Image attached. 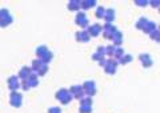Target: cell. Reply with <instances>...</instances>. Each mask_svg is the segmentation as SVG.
Segmentation results:
<instances>
[{"instance_id": "cb8c5ba5", "label": "cell", "mask_w": 160, "mask_h": 113, "mask_svg": "<svg viewBox=\"0 0 160 113\" xmlns=\"http://www.w3.org/2000/svg\"><path fill=\"white\" fill-rule=\"evenodd\" d=\"M155 29H158V26H156V24H155V21L148 20V23H147L146 28L143 29V32H144V33H147V35H149V33H151V32H153Z\"/></svg>"}, {"instance_id": "7a4b0ae2", "label": "cell", "mask_w": 160, "mask_h": 113, "mask_svg": "<svg viewBox=\"0 0 160 113\" xmlns=\"http://www.w3.org/2000/svg\"><path fill=\"white\" fill-rule=\"evenodd\" d=\"M83 91H84V95L88 96V97H93L95 95H96L98 92V87H96V82H95L93 80H87L84 81L83 84Z\"/></svg>"}, {"instance_id": "6da1fadb", "label": "cell", "mask_w": 160, "mask_h": 113, "mask_svg": "<svg viewBox=\"0 0 160 113\" xmlns=\"http://www.w3.org/2000/svg\"><path fill=\"white\" fill-rule=\"evenodd\" d=\"M55 99H56L60 104L67 105L73 100V97L68 89H66V88H60V89L56 91V93H55Z\"/></svg>"}, {"instance_id": "7402d4cb", "label": "cell", "mask_w": 160, "mask_h": 113, "mask_svg": "<svg viewBox=\"0 0 160 113\" xmlns=\"http://www.w3.org/2000/svg\"><path fill=\"white\" fill-rule=\"evenodd\" d=\"M13 23V17H12V15H8L7 17H4L0 20V28H7L9 27L11 24Z\"/></svg>"}, {"instance_id": "e575fe53", "label": "cell", "mask_w": 160, "mask_h": 113, "mask_svg": "<svg viewBox=\"0 0 160 113\" xmlns=\"http://www.w3.org/2000/svg\"><path fill=\"white\" fill-rule=\"evenodd\" d=\"M148 6H151L152 8H159L160 3H159V0H151V2H148Z\"/></svg>"}, {"instance_id": "d590c367", "label": "cell", "mask_w": 160, "mask_h": 113, "mask_svg": "<svg viewBox=\"0 0 160 113\" xmlns=\"http://www.w3.org/2000/svg\"><path fill=\"white\" fill-rule=\"evenodd\" d=\"M48 113H63V112H62V109H60L59 106H51L48 109Z\"/></svg>"}, {"instance_id": "5b68a950", "label": "cell", "mask_w": 160, "mask_h": 113, "mask_svg": "<svg viewBox=\"0 0 160 113\" xmlns=\"http://www.w3.org/2000/svg\"><path fill=\"white\" fill-rule=\"evenodd\" d=\"M102 27H103V32H102L103 37L106 39V40H112V37L115 33H116L118 28L115 27L113 24H106V23H104V26H102Z\"/></svg>"}, {"instance_id": "83f0119b", "label": "cell", "mask_w": 160, "mask_h": 113, "mask_svg": "<svg viewBox=\"0 0 160 113\" xmlns=\"http://www.w3.org/2000/svg\"><path fill=\"white\" fill-rule=\"evenodd\" d=\"M124 53H126V52H124L123 47H116V49H115V53H113V57L112 59H115V60H119V59L122 57Z\"/></svg>"}, {"instance_id": "2e32d148", "label": "cell", "mask_w": 160, "mask_h": 113, "mask_svg": "<svg viewBox=\"0 0 160 113\" xmlns=\"http://www.w3.org/2000/svg\"><path fill=\"white\" fill-rule=\"evenodd\" d=\"M115 17H116V12H115L113 8L106 9V16H104V21H106V24H112L115 21Z\"/></svg>"}, {"instance_id": "8fae6325", "label": "cell", "mask_w": 160, "mask_h": 113, "mask_svg": "<svg viewBox=\"0 0 160 113\" xmlns=\"http://www.w3.org/2000/svg\"><path fill=\"white\" fill-rule=\"evenodd\" d=\"M104 59H106V48H104L103 45H99L96 48V52L92 55V60L99 63V61L104 60Z\"/></svg>"}, {"instance_id": "30bf717a", "label": "cell", "mask_w": 160, "mask_h": 113, "mask_svg": "<svg viewBox=\"0 0 160 113\" xmlns=\"http://www.w3.org/2000/svg\"><path fill=\"white\" fill-rule=\"evenodd\" d=\"M139 61L144 68H151L153 65V59L151 57L149 53H140L139 55Z\"/></svg>"}, {"instance_id": "9a60e30c", "label": "cell", "mask_w": 160, "mask_h": 113, "mask_svg": "<svg viewBox=\"0 0 160 113\" xmlns=\"http://www.w3.org/2000/svg\"><path fill=\"white\" fill-rule=\"evenodd\" d=\"M112 45H115V47H122L123 45V41H124V36H123V33L119 31H116V33L113 35V37H112Z\"/></svg>"}, {"instance_id": "4fadbf2b", "label": "cell", "mask_w": 160, "mask_h": 113, "mask_svg": "<svg viewBox=\"0 0 160 113\" xmlns=\"http://www.w3.org/2000/svg\"><path fill=\"white\" fill-rule=\"evenodd\" d=\"M32 69H31V67H27V65H24V67H22L19 69V73H18V77L20 78V80H27V78L32 75Z\"/></svg>"}, {"instance_id": "4316f807", "label": "cell", "mask_w": 160, "mask_h": 113, "mask_svg": "<svg viewBox=\"0 0 160 113\" xmlns=\"http://www.w3.org/2000/svg\"><path fill=\"white\" fill-rule=\"evenodd\" d=\"M104 48H106V57L112 59L113 57V53H115V49H116V47L112 45V44H109V45L104 47Z\"/></svg>"}, {"instance_id": "44dd1931", "label": "cell", "mask_w": 160, "mask_h": 113, "mask_svg": "<svg viewBox=\"0 0 160 113\" xmlns=\"http://www.w3.org/2000/svg\"><path fill=\"white\" fill-rule=\"evenodd\" d=\"M49 49H48V47L47 45H40V47H38L36 48V51H35V53H36V59H42L44 55H46V53L48 52Z\"/></svg>"}, {"instance_id": "836d02e7", "label": "cell", "mask_w": 160, "mask_h": 113, "mask_svg": "<svg viewBox=\"0 0 160 113\" xmlns=\"http://www.w3.org/2000/svg\"><path fill=\"white\" fill-rule=\"evenodd\" d=\"M47 72H48V65L46 64V65H44V67L42 68V69H40V71L36 73V75L40 77V76H44V75H47Z\"/></svg>"}, {"instance_id": "8992f818", "label": "cell", "mask_w": 160, "mask_h": 113, "mask_svg": "<svg viewBox=\"0 0 160 113\" xmlns=\"http://www.w3.org/2000/svg\"><path fill=\"white\" fill-rule=\"evenodd\" d=\"M9 104L13 108H20L23 105V95L16 92H11L9 93Z\"/></svg>"}, {"instance_id": "f1b7e54d", "label": "cell", "mask_w": 160, "mask_h": 113, "mask_svg": "<svg viewBox=\"0 0 160 113\" xmlns=\"http://www.w3.org/2000/svg\"><path fill=\"white\" fill-rule=\"evenodd\" d=\"M149 37H151L152 41L159 43V41H160V32H159V29H155L153 32L149 33Z\"/></svg>"}, {"instance_id": "ffe728a7", "label": "cell", "mask_w": 160, "mask_h": 113, "mask_svg": "<svg viewBox=\"0 0 160 113\" xmlns=\"http://www.w3.org/2000/svg\"><path fill=\"white\" fill-rule=\"evenodd\" d=\"M132 60H133V57L129 55V53H124V55L118 60V63H119V65H127V64H129Z\"/></svg>"}, {"instance_id": "1f68e13d", "label": "cell", "mask_w": 160, "mask_h": 113, "mask_svg": "<svg viewBox=\"0 0 160 113\" xmlns=\"http://www.w3.org/2000/svg\"><path fill=\"white\" fill-rule=\"evenodd\" d=\"M135 6L138 7H142V8H146L148 6V0H135Z\"/></svg>"}, {"instance_id": "ac0fdd59", "label": "cell", "mask_w": 160, "mask_h": 113, "mask_svg": "<svg viewBox=\"0 0 160 113\" xmlns=\"http://www.w3.org/2000/svg\"><path fill=\"white\" fill-rule=\"evenodd\" d=\"M44 65H46V64H44L42 60H39V59H35V60L32 61V64H31V69H32L33 73H38Z\"/></svg>"}, {"instance_id": "9c48e42d", "label": "cell", "mask_w": 160, "mask_h": 113, "mask_svg": "<svg viewBox=\"0 0 160 113\" xmlns=\"http://www.w3.org/2000/svg\"><path fill=\"white\" fill-rule=\"evenodd\" d=\"M69 92H71V95L73 99H76V100H82L84 96V91H83V87L80 85V84H76V85H72L71 88L68 89Z\"/></svg>"}, {"instance_id": "5bb4252c", "label": "cell", "mask_w": 160, "mask_h": 113, "mask_svg": "<svg viewBox=\"0 0 160 113\" xmlns=\"http://www.w3.org/2000/svg\"><path fill=\"white\" fill-rule=\"evenodd\" d=\"M96 6H98L96 0H83V2H80V9H83V12L88 11L91 8H95Z\"/></svg>"}, {"instance_id": "ba28073f", "label": "cell", "mask_w": 160, "mask_h": 113, "mask_svg": "<svg viewBox=\"0 0 160 113\" xmlns=\"http://www.w3.org/2000/svg\"><path fill=\"white\" fill-rule=\"evenodd\" d=\"M7 87H8V89L11 92H16L20 88V78L16 75L9 76L8 80H7Z\"/></svg>"}, {"instance_id": "277c9868", "label": "cell", "mask_w": 160, "mask_h": 113, "mask_svg": "<svg viewBox=\"0 0 160 113\" xmlns=\"http://www.w3.org/2000/svg\"><path fill=\"white\" fill-rule=\"evenodd\" d=\"M118 67H119L118 60H115V59H106V65L103 68L107 75H115L118 71Z\"/></svg>"}, {"instance_id": "52a82bcc", "label": "cell", "mask_w": 160, "mask_h": 113, "mask_svg": "<svg viewBox=\"0 0 160 113\" xmlns=\"http://www.w3.org/2000/svg\"><path fill=\"white\" fill-rule=\"evenodd\" d=\"M86 31H87V33L89 35V37H98V36L102 35L103 27H102V24H99V23L89 24V26L86 28Z\"/></svg>"}, {"instance_id": "484cf974", "label": "cell", "mask_w": 160, "mask_h": 113, "mask_svg": "<svg viewBox=\"0 0 160 113\" xmlns=\"http://www.w3.org/2000/svg\"><path fill=\"white\" fill-rule=\"evenodd\" d=\"M147 23H148V19H147V17H140L139 20L136 21V28L140 29V31H143V29L146 28Z\"/></svg>"}, {"instance_id": "d6a6232c", "label": "cell", "mask_w": 160, "mask_h": 113, "mask_svg": "<svg viewBox=\"0 0 160 113\" xmlns=\"http://www.w3.org/2000/svg\"><path fill=\"white\" fill-rule=\"evenodd\" d=\"M8 15H11L8 9H7V8H2V9H0V20H2V19H4V17H7Z\"/></svg>"}, {"instance_id": "e0dca14e", "label": "cell", "mask_w": 160, "mask_h": 113, "mask_svg": "<svg viewBox=\"0 0 160 113\" xmlns=\"http://www.w3.org/2000/svg\"><path fill=\"white\" fill-rule=\"evenodd\" d=\"M68 11L71 12H79L80 11V0H69V3L67 4Z\"/></svg>"}, {"instance_id": "7c38bea8", "label": "cell", "mask_w": 160, "mask_h": 113, "mask_svg": "<svg viewBox=\"0 0 160 113\" xmlns=\"http://www.w3.org/2000/svg\"><path fill=\"white\" fill-rule=\"evenodd\" d=\"M75 39H76L78 43H88L91 40V37H89L86 29H80V31H78L75 33Z\"/></svg>"}, {"instance_id": "d6986e66", "label": "cell", "mask_w": 160, "mask_h": 113, "mask_svg": "<svg viewBox=\"0 0 160 113\" xmlns=\"http://www.w3.org/2000/svg\"><path fill=\"white\" fill-rule=\"evenodd\" d=\"M27 81H28L29 87H31V89L32 88H36L39 85V76L36 75V73H32V75L27 78Z\"/></svg>"}, {"instance_id": "603a6c76", "label": "cell", "mask_w": 160, "mask_h": 113, "mask_svg": "<svg viewBox=\"0 0 160 113\" xmlns=\"http://www.w3.org/2000/svg\"><path fill=\"white\" fill-rule=\"evenodd\" d=\"M106 9L102 6L96 7V11H95V16H96V19H99V20H104V16H106Z\"/></svg>"}, {"instance_id": "3957f363", "label": "cell", "mask_w": 160, "mask_h": 113, "mask_svg": "<svg viewBox=\"0 0 160 113\" xmlns=\"http://www.w3.org/2000/svg\"><path fill=\"white\" fill-rule=\"evenodd\" d=\"M75 24H76L78 27H80V29H86L89 26V19L86 15V12L79 11L76 13V17H75Z\"/></svg>"}, {"instance_id": "f546056e", "label": "cell", "mask_w": 160, "mask_h": 113, "mask_svg": "<svg viewBox=\"0 0 160 113\" xmlns=\"http://www.w3.org/2000/svg\"><path fill=\"white\" fill-rule=\"evenodd\" d=\"M93 108L91 105H79V113H92Z\"/></svg>"}, {"instance_id": "d4e9b609", "label": "cell", "mask_w": 160, "mask_h": 113, "mask_svg": "<svg viewBox=\"0 0 160 113\" xmlns=\"http://www.w3.org/2000/svg\"><path fill=\"white\" fill-rule=\"evenodd\" d=\"M40 60H42L44 64H47V65H48V64H49V63H51V61L53 60V53H52V51L49 49V51L46 53V55H44L42 59H40Z\"/></svg>"}, {"instance_id": "4dcf8cb0", "label": "cell", "mask_w": 160, "mask_h": 113, "mask_svg": "<svg viewBox=\"0 0 160 113\" xmlns=\"http://www.w3.org/2000/svg\"><path fill=\"white\" fill-rule=\"evenodd\" d=\"M80 102V105H91L93 104V101H92V97H88V96H84L82 100H79Z\"/></svg>"}]
</instances>
